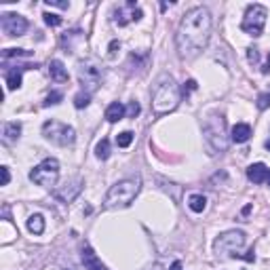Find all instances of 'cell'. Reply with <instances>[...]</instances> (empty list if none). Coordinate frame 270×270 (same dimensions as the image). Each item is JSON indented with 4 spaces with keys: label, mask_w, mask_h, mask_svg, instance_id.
<instances>
[{
    "label": "cell",
    "mask_w": 270,
    "mask_h": 270,
    "mask_svg": "<svg viewBox=\"0 0 270 270\" xmlns=\"http://www.w3.org/2000/svg\"><path fill=\"white\" fill-rule=\"evenodd\" d=\"M62 99H64V95L59 91H51L49 95H46V99H45V106H57Z\"/></svg>",
    "instance_id": "27"
},
{
    "label": "cell",
    "mask_w": 270,
    "mask_h": 270,
    "mask_svg": "<svg viewBox=\"0 0 270 270\" xmlns=\"http://www.w3.org/2000/svg\"><path fill=\"white\" fill-rule=\"evenodd\" d=\"M78 83L83 85V91L91 95V93L97 91L101 83H104V66L93 57L80 62L78 64Z\"/></svg>",
    "instance_id": "5"
},
{
    "label": "cell",
    "mask_w": 270,
    "mask_h": 270,
    "mask_svg": "<svg viewBox=\"0 0 270 270\" xmlns=\"http://www.w3.org/2000/svg\"><path fill=\"white\" fill-rule=\"evenodd\" d=\"M266 150H270V139L266 141Z\"/></svg>",
    "instance_id": "39"
},
{
    "label": "cell",
    "mask_w": 270,
    "mask_h": 270,
    "mask_svg": "<svg viewBox=\"0 0 270 270\" xmlns=\"http://www.w3.org/2000/svg\"><path fill=\"white\" fill-rule=\"evenodd\" d=\"M118 40H112V43H110V55L114 57V55H116V49H118Z\"/></svg>",
    "instance_id": "34"
},
{
    "label": "cell",
    "mask_w": 270,
    "mask_h": 270,
    "mask_svg": "<svg viewBox=\"0 0 270 270\" xmlns=\"http://www.w3.org/2000/svg\"><path fill=\"white\" fill-rule=\"evenodd\" d=\"M188 207H190L194 213H202L207 209V199L202 197V194H192V197L188 199Z\"/></svg>",
    "instance_id": "21"
},
{
    "label": "cell",
    "mask_w": 270,
    "mask_h": 270,
    "mask_svg": "<svg viewBox=\"0 0 270 270\" xmlns=\"http://www.w3.org/2000/svg\"><path fill=\"white\" fill-rule=\"evenodd\" d=\"M266 17H268L266 6H262V4H249L247 11H245V17H243L241 30L245 32V34H249V36L258 38V36H262V32H264Z\"/></svg>",
    "instance_id": "7"
},
{
    "label": "cell",
    "mask_w": 270,
    "mask_h": 270,
    "mask_svg": "<svg viewBox=\"0 0 270 270\" xmlns=\"http://www.w3.org/2000/svg\"><path fill=\"white\" fill-rule=\"evenodd\" d=\"M266 181H268V186H270V171H268V180Z\"/></svg>",
    "instance_id": "40"
},
{
    "label": "cell",
    "mask_w": 270,
    "mask_h": 270,
    "mask_svg": "<svg viewBox=\"0 0 270 270\" xmlns=\"http://www.w3.org/2000/svg\"><path fill=\"white\" fill-rule=\"evenodd\" d=\"M30 180L43 188H53L59 180V163L57 158H45L30 171Z\"/></svg>",
    "instance_id": "8"
},
{
    "label": "cell",
    "mask_w": 270,
    "mask_h": 270,
    "mask_svg": "<svg viewBox=\"0 0 270 270\" xmlns=\"http://www.w3.org/2000/svg\"><path fill=\"white\" fill-rule=\"evenodd\" d=\"M23 70H36V66H19V68H11V70H6L4 78H6V89L9 91H15L22 87V72Z\"/></svg>",
    "instance_id": "13"
},
{
    "label": "cell",
    "mask_w": 270,
    "mask_h": 270,
    "mask_svg": "<svg viewBox=\"0 0 270 270\" xmlns=\"http://www.w3.org/2000/svg\"><path fill=\"white\" fill-rule=\"evenodd\" d=\"M184 93H190V91H197V80H188V83H184V89H181Z\"/></svg>",
    "instance_id": "32"
},
{
    "label": "cell",
    "mask_w": 270,
    "mask_h": 270,
    "mask_svg": "<svg viewBox=\"0 0 270 270\" xmlns=\"http://www.w3.org/2000/svg\"><path fill=\"white\" fill-rule=\"evenodd\" d=\"M95 157L101 158V160H106L108 157H110V141H108L106 137L95 146Z\"/></svg>",
    "instance_id": "22"
},
{
    "label": "cell",
    "mask_w": 270,
    "mask_h": 270,
    "mask_svg": "<svg viewBox=\"0 0 270 270\" xmlns=\"http://www.w3.org/2000/svg\"><path fill=\"white\" fill-rule=\"evenodd\" d=\"M25 55H30V51H25V49H4L2 51L4 62H6V59H11V57H25Z\"/></svg>",
    "instance_id": "24"
},
{
    "label": "cell",
    "mask_w": 270,
    "mask_h": 270,
    "mask_svg": "<svg viewBox=\"0 0 270 270\" xmlns=\"http://www.w3.org/2000/svg\"><path fill=\"white\" fill-rule=\"evenodd\" d=\"M180 104V87L175 85L173 76L169 74H160L154 83L152 89V108L157 114H167L173 112Z\"/></svg>",
    "instance_id": "2"
},
{
    "label": "cell",
    "mask_w": 270,
    "mask_h": 270,
    "mask_svg": "<svg viewBox=\"0 0 270 270\" xmlns=\"http://www.w3.org/2000/svg\"><path fill=\"white\" fill-rule=\"evenodd\" d=\"M262 74H270V55H268V59H266V64L262 66Z\"/></svg>",
    "instance_id": "35"
},
{
    "label": "cell",
    "mask_w": 270,
    "mask_h": 270,
    "mask_svg": "<svg viewBox=\"0 0 270 270\" xmlns=\"http://www.w3.org/2000/svg\"><path fill=\"white\" fill-rule=\"evenodd\" d=\"M202 135H205V144L211 154H224L228 150V133H226V118L222 114L213 112L202 125Z\"/></svg>",
    "instance_id": "4"
},
{
    "label": "cell",
    "mask_w": 270,
    "mask_h": 270,
    "mask_svg": "<svg viewBox=\"0 0 270 270\" xmlns=\"http://www.w3.org/2000/svg\"><path fill=\"white\" fill-rule=\"evenodd\" d=\"M89 104H91V95H89V93H85V91H80L78 95L74 97V106H76L78 110H80V108H87Z\"/></svg>",
    "instance_id": "25"
},
{
    "label": "cell",
    "mask_w": 270,
    "mask_h": 270,
    "mask_svg": "<svg viewBox=\"0 0 270 270\" xmlns=\"http://www.w3.org/2000/svg\"><path fill=\"white\" fill-rule=\"evenodd\" d=\"M125 106L120 104V101H112L110 106L106 108V118H108V123H118V120H123L125 118Z\"/></svg>",
    "instance_id": "17"
},
{
    "label": "cell",
    "mask_w": 270,
    "mask_h": 270,
    "mask_svg": "<svg viewBox=\"0 0 270 270\" xmlns=\"http://www.w3.org/2000/svg\"><path fill=\"white\" fill-rule=\"evenodd\" d=\"M251 213V205H247V207H243V215H249Z\"/></svg>",
    "instance_id": "37"
},
{
    "label": "cell",
    "mask_w": 270,
    "mask_h": 270,
    "mask_svg": "<svg viewBox=\"0 0 270 270\" xmlns=\"http://www.w3.org/2000/svg\"><path fill=\"white\" fill-rule=\"evenodd\" d=\"M141 190V178L139 175H131L116 181L110 190H108L106 199H104V207L106 209H125L137 199V194Z\"/></svg>",
    "instance_id": "3"
},
{
    "label": "cell",
    "mask_w": 270,
    "mask_h": 270,
    "mask_svg": "<svg viewBox=\"0 0 270 270\" xmlns=\"http://www.w3.org/2000/svg\"><path fill=\"white\" fill-rule=\"evenodd\" d=\"M28 230L32 234H43L45 232V218L40 213L36 215H30V220H28Z\"/></svg>",
    "instance_id": "20"
},
{
    "label": "cell",
    "mask_w": 270,
    "mask_h": 270,
    "mask_svg": "<svg viewBox=\"0 0 270 270\" xmlns=\"http://www.w3.org/2000/svg\"><path fill=\"white\" fill-rule=\"evenodd\" d=\"M49 74H51V78L55 80V83H68V78H70V74H68V70L64 68V64L59 62V59H53V62L49 64Z\"/></svg>",
    "instance_id": "16"
},
{
    "label": "cell",
    "mask_w": 270,
    "mask_h": 270,
    "mask_svg": "<svg viewBox=\"0 0 270 270\" xmlns=\"http://www.w3.org/2000/svg\"><path fill=\"white\" fill-rule=\"evenodd\" d=\"M258 108L260 110L270 108V93H262V95H258Z\"/></svg>",
    "instance_id": "28"
},
{
    "label": "cell",
    "mask_w": 270,
    "mask_h": 270,
    "mask_svg": "<svg viewBox=\"0 0 270 270\" xmlns=\"http://www.w3.org/2000/svg\"><path fill=\"white\" fill-rule=\"evenodd\" d=\"M19 133H22V125L19 123H6L2 127V141L4 144H13V141L19 139Z\"/></svg>",
    "instance_id": "18"
},
{
    "label": "cell",
    "mask_w": 270,
    "mask_h": 270,
    "mask_svg": "<svg viewBox=\"0 0 270 270\" xmlns=\"http://www.w3.org/2000/svg\"><path fill=\"white\" fill-rule=\"evenodd\" d=\"M169 270H181V262H173L171 268H169Z\"/></svg>",
    "instance_id": "36"
},
{
    "label": "cell",
    "mask_w": 270,
    "mask_h": 270,
    "mask_svg": "<svg viewBox=\"0 0 270 270\" xmlns=\"http://www.w3.org/2000/svg\"><path fill=\"white\" fill-rule=\"evenodd\" d=\"M45 23L51 25V28H57V25H62V17L55 15V13H45Z\"/></svg>",
    "instance_id": "26"
},
{
    "label": "cell",
    "mask_w": 270,
    "mask_h": 270,
    "mask_svg": "<svg viewBox=\"0 0 270 270\" xmlns=\"http://www.w3.org/2000/svg\"><path fill=\"white\" fill-rule=\"evenodd\" d=\"M131 141H133V133H131V131H123V133L116 135V146H118V148L131 146Z\"/></svg>",
    "instance_id": "23"
},
{
    "label": "cell",
    "mask_w": 270,
    "mask_h": 270,
    "mask_svg": "<svg viewBox=\"0 0 270 270\" xmlns=\"http://www.w3.org/2000/svg\"><path fill=\"white\" fill-rule=\"evenodd\" d=\"M43 135L55 146H64V148L72 146L76 141V131L70 125L59 123V120H46L43 125Z\"/></svg>",
    "instance_id": "6"
},
{
    "label": "cell",
    "mask_w": 270,
    "mask_h": 270,
    "mask_svg": "<svg viewBox=\"0 0 270 270\" xmlns=\"http://www.w3.org/2000/svg\"><path fill=\"white\" fill-rule=\"evenodd\" d=\"M251 137V127L245 123H239L232 127V141L234 144H245V141Z\"/></svg>",
    "instance_id": "19"
},
{
    "label": "cell",
    "mask_w": 270,
    "mask_h": 270,
    "mask_svg": "<svg viewBox=\"0 0 270 270\" xmlns=\"http://www.w3.org/2000/svg\"><path fill=\"white\" fill-rule=\"evenodd\" d=\"M80 192H83V178H72V180H68L64 186L55 188V190H53V197H55L59 202H72Z\"/></svg>",
    "instance_id": "12"
},
{
    "label": "cell",
    "mask_w": 270,
    "mask_h": 270,
    "mask_svg": "<svg viewBox=\"0 0 270 270\" xmlns=\"http://www.w3.org/2000/svg\"><path fill=\"white\" fill-rule=\"evenodd\" d=\"M245 245V232L243 230H228V232H222L218 239L213 243V251L215 255L224 258V255H236V251Z\"/></svg>",
    "instance_id": "9"
},
{
    "label": "cell",
    "mask_w": 270,
    "mask_h": 270,
    "mask_svg": "<svg viewBox=\"0 0 270 270\" xmlns=\"http://www.w3.org/2000/svg\"><path fill=\"white\" fill-rule=\"evenodd\" d=\"M0 173H2V186H6V184H9V180H11L9 167H0Z\"/></svg>",
    "instance_id": "33"
},
{
    "label": "cell",
    "mask_w": 270,
    "mask_h": 270,
    "mask_svg": "<svg viewBox=\"0 0 270 270\" xmlns=\"http://www.w3.org/2000/svg\"><path fill=\"white\" fill-rule=\"evenodd\" d=\"M148 270H163V268H160L158 264H154V266H150V268H148Z\"/></svg>",
    "instance_id": "38"
},
{
    "label": "cell",
    "mask_w": 270,
    "mask_h": 270,
    "mask_svg": "<svg viewBox=\"0 0 270 270\" xmlns=\"http://www.w3.org/2000/svg\"><path fill=\"white\" fill-rule=\"evenodd\" d=\"M0 25H2V32L6 36H23L30 28L28 19L23 15H17V13H4L0 19Z\"/></svg>",
    "instance_id": "10"
},
{
    "label": "cell",
    "mask_w": 270,
    "mask_h": 270,
    "mask_svg": "<svg viewBox=\"0 0 270 270\" xmlns=\"http://www.w3.org/2000/svg\"><path fill=\"white\" fill-rule=\"evenodd\" d=\"M83 262H85V268H87V270H108V268L97 260L95 251H93L89 245L83 247Z\"/></svg>",
    "instance_id": "15"
},
{
    "label": "cell",
    "mask_w": 270,
    "mask_h": 270,
    "mask_svg": "<svg viewBox=\"0 0 270 270\" xmlns=\"http://www.w3.org/2000/svg\"><path fill=\"white\" fill-rule=\"evenodd\" d=\"M211 28H213V19H211L209 9L194 6V9L186 11V15L180 22L178 34H175V45H178L180 57H184V59L197 57L209 45Z\"/></svg>",
    "instance_id": "1"
},
{
    "label": "cell",
    "mask_w": 270,
    "mask_h": 270,
    "mask_svg": "<svg viewBox=\"0 0 270 270\" xmlns=\"http://www.w3.org/2000/svg\"><path fill=\"white\" fill-rule=\"evenodd\" d=\"M268 171L270 169L264 163H255V165L247 167V178H249V181H253V184H262V181L268 180Z\"/></svg>",
    "instance_id": "14"
},
{
    "label": "cell",
    "mask_w": 270,
    "mask_h": 270,
    "mask_svg": "<svg viewBox=\"0 0 270 270\" xmlns=\"http://www.w3.org/2000/svg\"><path fill=\"white\" fill-rule=\"evenodd\" d=\"M46 4L49 6H59V9H68L70 2H66V0H46Z\"/></svg>",
    "instance_id": "31"
},
{
    "label": "cell",
    "mask_w": 270,
    "mask_h": 270,
    "mask_svg": "<svg viewBox=\"0 0 270 270\" xmlns=\"http://www.w3.org/2000/svg\"><path fill=\"white\" fill-rule=\"evenodd\" d=\"M139 110H141V108H139L137 101H131L129 108H127V116H129V118H135V116L139 114Z\"/></svg>",
    "instance_id": "29"
},
{
    "label": "cell",
    "mask_w": 270,
    "mask_h": 270,
    "mask_svg": "<svg viewBox=\"0 0 270 270\" xmlns=\"http://www.w3.org/2000/svg\"><path fill=\"white\" fill-rule=\"evenodd\" d=\"M141 15H144V13H141V9H137L135 0H127L123 6H116V9H114L112 22L116 25H127L129 22H139Z\"/></svg>",
    "instance_id": "11"
},
{
    "label": "cell",
    "mask_w": 270,
    "mask_h": 270,
    "mask_svg": "<svg viewBox=\"0 0 270 270\" xmlns=\"http://www.w3.org/2000/svg\"><path fill=\"white\" fill-rule=\"evenodd\" d=\"M247 57H249V62L251 64H255L260 59V53H258V49L255 46H251V49H247Z\"/></svg>",
    "instance_id": "30"
}]
</instances>
